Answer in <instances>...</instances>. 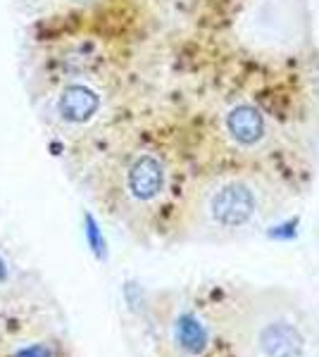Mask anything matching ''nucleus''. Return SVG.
Listing matches in <instances>:
<instances>
[{"instance_id":"obj_4","label":"nucleus","mask_w":319,"mask_h":357,"mask_svg":"<svg viewBox=\"0 0 319 357\" xmlns=\"http://www.w3.org/2000/svg\"><path fill=\"white\" fill-rule=\"evenodd\" d=\"M253 348L258 357H305L307 341L303 331L293 321L274 317L267 319L262 326H258L253 338Z\"/></svg>"},{"instance_id":"obj_8","label":"nucleus","mask_w":319,"mask_h":357,"mask_svg":"<svg viewBox=\"0 0 319 357\" xmlns=\"http://www.w3.org/2000/svg\"><path fill=\"white\" fill-rule=\"evenodd\" d=\"M5 276H8V272H5V262L0 260V281H5Z\"/></svg>"},{"instance_id":"obj_5","label":"nucleus","mask_w":319,"mask_h":357,"mask_svg":"<svg viewBox=\"0 0 319 357\" xmlns=\"http://www.w3.org/2000/svg\"><path fill=\"white\" fill-rule=\"evenodd\" d=\"M101 93L86 84H69L57 96V114L67 124H86L101 110Z\"/></svg>"},{"instance_id":"obj_6","label":"nucleus","mask_w":319,"mask_h":357,"mask_svg":"<svg viewBox=\"0 0 319 357\" xmlns=\"http://www.w3.org/2000/svg\"><path fill=\"white\" fill-rule=\"evenodd\" d=\"M174 333H177V343L181 345L186 353L198 355V353H202V350L207 348V333H205L202 324L195 319V317H191V314L179 317Z\"/></svg>"},{"instance_id":"obj_1","label":"nucleus","mask_w":319,"mask_h":357,"mask_svg":"<svg viewBox=\"0 0 319 357\" xmlns=\"http://www.w3.org/2000/svg\"><path fill=\"white\" fill-rule=\"evenodd\" d=\"M274 210V188L255 172H217L195 193L193 215L210 238H236L260 227Z\"/></svg>"},{"instance_id":"obj_2","label":"nucleus","mask_w":319,"mask_h":357,"mask_svg":"<svg viewBox=\"0 0 319 357\" xmlns=\"http://www.w3.org/2000/svg\"><path fill=\"white\" fill-rule=\"evenodd\" d=\"M219 129L229 146L241 155L260 151L274 136V122L269 119V114H265L255 102L248 100L234 102L222 114Z\"/></svg>"},{"instance_id":"obj_3","label":"nucleus","mask_w":319,"mask_h":357,"mask_svg":"<svg viewBox=\"0 0 319 357\" xmlns=\"http://www.w3.org/2000/svg\"><path fill=\"white\" fill-rule=\"evenodd\" d=\"M170 183L167 162L155 151H141L126 162L124 169V191L133 203H155Z\"/></svg>"},{"instance_id":"obj_7","label":"nucleus","mask_w":319,"mask_h":357,"mask_svg":"<svg viewBox=\"0 0 319 357\" xmlns=\"http://www.w3.org/2000/svg\"><path fill=\"white\" fill-rule=\"evenodd\" d=\"M20 357H48V350L45 348H29L24 353H20Z\"/></svg>"}]
</instances>
